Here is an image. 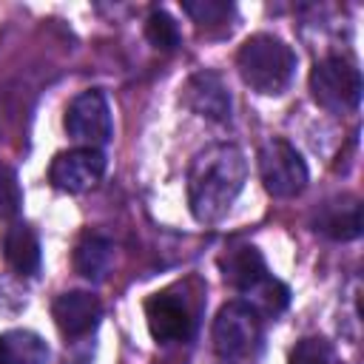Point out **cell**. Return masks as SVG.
Returning a JSON list of instances; mask_svg holds the SVG:
<instances>
[{"label":"cell","instance_id":"cell-1","mask_svg":"<svg viewBox=\"0 0 364 364\" xmlns=\"http://www.w3.org/2000/svg\"><path fill=\"white\" fill-rule=\"evenodd\" d=\"M247 179L245 151L233 142H213L193 154L188 168V208L199 225L228 216Z\"/></svg>","mask_w":364,"mask_h":364},{"label":"cell","instance_id":"cell-2","mask_svg":"<svg viewBox=\"0 0 364 364\" xmlns=\"http://www.w3.org/2000/svg\"><path fill=\"white\" fill-rule=\"evenodd\" d=\"M296 51L273 34H253L236 51V68L242 82L264 97H279L290 88L296 77Z\"/></svg>","mask_w":364,"mask_h":364},{"label":"cell","instance_id":"cell-3","mask_svg":"<svg viewBox=\"0 0 364 364\" xmlns=\"http://www.w3.org/2000/svg\"><path fill=\"white\" fill-rule=\"evenodd\" d=\"M310 94L330 114H353L361 102V71L353 60L327 54L310 71Z\"/></svg>","mask_w":364,"mask_h":364},{"label":"cell","instance_id":"cell-4","mask_svg":"<svg viewBox=\"0 0 364 364\" xmlns=\"http://www.w3.org/2000/svg\"><path fill=\"white\" fill-rule=\"evenodd\" d=\"M213 350L225 361L253 358L262 347V316L245 301H228L213 318Z\"/></svg>","mask_w":364,"mask_h":364},{"label":"cell","instance_id":"cell-5","mask_svg":"<svg viewBox=\"0 0 364 364\" xmlns=\"http://www.w3.org/2000/svg\"><path fill=\"white\" fill-rule=\"evenodd\" d=\"M259 176L262 185L270 196L276 199H293L307 188L310 171L304 156L296 151V145H290L282 136H273L267 142H262L259 148Z\"/></svg>","mask_w":364,"mask_h":364},{"label":"cell","instance_id":"cell-6","mask_svg":"<svg viewBox=\"0 0 364 364\" xmlns=\"http://www.w3.org/2000/svg\"><path fill=\"white\" fill-rule=\"evenodd\" d=\"M63 125H65V134L80 148H100L102 151V145H108V139L114 134L108 97L100 88H88V91L77 94L65 108Z\"/></svg>","mask_w":364,"mask_h":364},{"label":"cell","instance_id":"cell-7","mask_svg":"<svg viewBox=\"0 0 364 364\" xmlns=\"http://www.w3.org/2000/svg\"><path fill=\"white\" fill-rule=\"evenodd\" d=\"M105 173V154L100 148H71L51 159L48 182L63 193H82Z\"/></svg>","mask_w":364,"mask_h":364},{"label":"cell","instance_id":"cell-8","mask_svg":"<svg viewBox=\"0 0 364 364\" xmlns=\"http://www.w3.org/2000/svg\"><path fill=\"white\" fill-rule=\"evenodd\" d=\"M145 321L156 344H176L193 333V313L188 301L173 290H162L145 299Z\"/></svg>","mask_w":364,"mask_h":364},{"label":"cell","instance_id":"cell-9","mask_svg":"<svg viewBox=\"0 0 364 364\" xmlns=\"http://www.w3.org/2000/svg\"><path fill=\"white\" fill-rule=\"evenodd\" d=\"M182 102L188 105V111H193L196 117L208 122H228L233 117V97H230L228 82L222 80V74L208 71V68L185 80Z\"/></svg>","mask_w":364,"mask_h":364},{"label":"cell","instance_id":"cell-10","mask_svg":"<svg viewBox=\"0 0 364 364\" xmlns=\"http://www.w3.org/2000/svg\"><path fill=\"white\" fill-rule=\"evenodd\" d=\"M51 316H54L57 330L65 338H82V336L97 330V324L102 318V304H100V299L94 293L68 290V293H60L54 299Z\"/></svg>","mask_w":364,"mask_h":364},{"label":"cell","instance_id":"cell-11","mask_svg":"<svg viewBox=\"0 0 364 364\" xmlns=\"http://www.w3.org/2000/svg\"><path fill=\"white\" fill-rule=\"evenodd\" d=\"M219 270H222V279L242 296L270 276L262 250L250 242H236L225 247V253L219 256Z\"/></svg>","mask_w":364,"mask_h":364},{"label":"cell","instance_id":"cell-12","mask_svg":"<svg viewBox=\"0 0 364 364\" xmlns=\"http://www.w3.org/2000/svg\"><path fill=\"white\" fill-rule=\"evenodd\" d=\"M313 228L318 233H324L327 239H336V242L358 239L361 236V202H358V196L341 193V196L327 199L318 208Z\"/></svg>","mask_w":364,"mask_h":364},{"label":"cell","instance_id":"cell-13","mask_svg":"<svg viewBox=\"0 0 364 364\" xmlns=\"http://www.w3.org/2000/svg\"><path fill=\"white\" fill-rule=\"evenodd\" d=\"M3 259L6 264L20 276H34L40 270V239L31 225L11 222L3 233Z\"/></svg>","mask_w":364,"mask_h":364},{"label":"cell","instance_id":"cell-14","mask_svg":"<svg viewBox=\"0 0 364 364\" xmlns=\"http://www.w3.org/2000/svg\"><path fill=\"white\" fill-rule=\"evenodd\" d=\"M111 262H114V245L102 233H85L74 247V270L82 279H91V282L105 279V273L111 270Z\"/></svg>","mask_w":364,"mask_h":364},{"label":"cell","instance_id":"cell-15","mask_svg":"<svg viewBox=\"0 0 364 364\" xmlns=\"http://www.w3.org/2000/svg\"><path fill=\"white\" fill-rule=\"evenodd\" d=\"M0 341L6 364H48V344L34 330H9Z\"/></svg>","mask_w":364,"mask_h":364},{"label":"cell","instance_id":"cell-16","mask_svg":"<svg viewBox=\"0 0 364 364\" xmlns=\"http://www.w3.org/2000/svg\"><path fill=\"white\" fill-rule=\"evenodd\" d=\"M287 301H290V290L276 276H267L264 282H259L253 290L245 293V304H250L259 316H279L287 307Z\"/></svg>","mask_w":364,"mask_h":364},{"label":"cell","instance_id":"cell-17","mask_svg":"<svg viewBox=\"0 0 364 364\" xmlns=\"http://www.w3.org/2000/svg\"><path fill=\"white\" fill-rule=\"evenodd\" d=\"M145 37L154 48L159 51H173L179 43H182V34H179V26L176 20L165 11V9H154L148 17H145Z\"/></svg>","mask_w":364,"mask_h":364},{"label":"cell","instance_id":"cell-18","mask_svg":"<svg viewBox=\"0 0 364 364\" xmlns=\"http://www.w3.org/2000/svg\"><path fill=\"white\" fill-rule=\"evenodd\" d=\"M182 11L196 23V26H225L228 17L233 14V6L225 0H188L182 3Z\"/></svg>","mask_w":364,"mask_h":364},{"label":"cell","instance_id":"cell-19","mask_svg":"<svg viewBox=\"0 0 364 364\" xmlns=\"http://www.w3.org/2000/svg\"><path fill=\"white\" fill-rule=\"evenodd\" d=\"M23 208V191L17 173L9 165H0V219H14Z\"/></svg>","mask_w":364,"mask_h":364},{"label":"cell","instance_id":"cell-20","mask_svg":"<svg viewBox=\"0 0 364 364\" xmlns=\"http://www.w3.org/2000/svg\"><path fill=\"white\" fill-rule=\"evenodd\" d=\"M287 364H333V350L324 338L307 336V338L296 341V347L290 350Z\"/></svg>","mask_w":364,"mask_h":364},{"label":"cell","instance_id":"cell-21","mask_svg":"<svg viewBox=\"0 0 364 364\" xmlns=\"http://www.w3.org/2000/svg\"><path fill=\"white\" fill-rule=\"evenodd\" d=\"M0 364H6V353H3V341H0Z\"/></svg>","mask_w":364,"mask_h":364}]
</instances>
